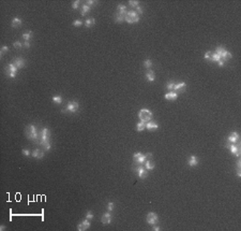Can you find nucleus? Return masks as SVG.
Here are the masks:
<instances>
[{
	"mask_svg": "<svg viewBox=\"0 0 241 231\" xmlns=\"http://www.w3.org/2000/svg\"><path fill=\"white\" fill-rule=\"evenodd\" d=\"M39 144L41 145L45 151H49L50 149V131L48 128H43L41 131L39 132Z\"/></svg>",
	"mask_w": 241,
	"mask_h": 231,
	"instance_id": "f257e3e1",
	"label": "nucleus"
},
{
	"mask_svg": "<svg viewBox=\"0 0 241 231\" xmlns=\"http://www.w3.org/2000/svg\"><path fill=\"white\" fill-rule=\"evenodd\" d=\"M25 133L27 139H29L30 141H35L39 138V132L38 129L34 125H28L25 129Z\"/></svg>",
	"mask_w": 241,
	"mask_h": 231,
	"instance_id": "f03ea898",
	"label": "nucleus"
},
{
	"mask_svg": "<svg viewBox=\"0 0 241 231\" xmlns=\"http://www.w3.org/2000/svg\"><path fill=\"white\" fill-rule=\"evenodd\" d=\"M124 21L129 24H136L139 22V15L135 11H128L127 14L124 15Z\"/></svg>",
	"mask_w": 241,
	"mask_h": 231,
	"instance_id": "7ed1b4c3",
	"label": "nucleus"
},
{
	"mask_svg": "<svg viewBox=\"0 0 241 231\" xmlns=\"http://www.w3.org/2000/svg\"><path fill=\"white\" fill-rule=\"evenodd\" d=\"M138 117L140 119V121H144V123H148L152 119V112L147 110V109H142V110L138 112Z\"/></svg>",
	"mask_w": 241,
	"mask_h": 231,
	"instance_id": "20e7f679",
	"label": "nucleus"
},
{
	"mask_svg": "<svg viewBox=\"0 0 241 231\" xmlns=\"http://www.w3.org/2000/svg\"><path fill=\"white\" fill-rule=\"evenodd\" d=\"M133 170L136 172V174H137V176L140 179V180H145L147 176H148V170H147L146 168H144V167H142L140 165H138V164H135L133 166Z\"/></svg>",
	"mask_w": 241,
	"mask_h": 231,
	"instance_id": "39448f33",
	"label": "nucleus"
},
{
	"mask_svg": "<svg viewBox=\"0 0 241 231\" xmlns=\"http://www.w3.org/2000/svg\"><path fill=\"white\" fill-rule=\"evenodd\" d=\"M17 67L13 63V62H11V63H9L7 67H6V69H4V71H6V75L8 76V77H10V78H14V77H16V74H17Z\"/></svg>",
	"mask_w": 241,
	"mask_h": 231,
	"instance_id": "423d86ee",
	"label": "nucleus"
},
{
	"mask_svg": "<svg viewBox=\"0 0 241 231\" xmlns=\"http://www.w3.org/2000/svg\"><path fill=\"white\" fill-rule=\"evenodd\" d=\"M216 53L218 54V55L221 57V59H223L224 61H226V60H228V59H230L232 58V54L229 53V52H227L223 46H218L217 47V50H216Z\"/></svg>",
	"mask_w": 241,
	"mask_h": 231,
	"instance_id": "0eeeda50",
	"label": "nucleus"
},
{
	"mask_svg": "<svg viewBox=\"0 0 241 231\" xmlns=\"http://www.w3.org/2000/svg\"><path fill=\"white\" fill-rule=\"evenodd\" d=\"M226 147L229 149L230 151V153L233 154V155H235L237 158H240V155H241V149H240V147H239V145H236L235 143H227L226 144Z\"/></svg>",
	"mask_w": 241,
	"mask_h": 231,
	"instance_id": "6e6552de",
	"label": "nucleus"
},
{
	"mask_svg": "<svg viewBox=\"0 0 241 231\" xmlns=\"http://www.w3.org/2000/svg\"><path fill=\"white\" fill-rule=\"evenodd\" d=\"M158 220H159V217H158V215H156L155 213H153V212L148 213V214H147V216H146V222H147V224H149L150 226L155 225V224L158 223Z\"/></svg>",
	"mask_w": 241,
	"mask_h": 231,
	"instance_id": "1a4fd4ad",
	"label": "nucleus"
},
{
	"mask_svg": "<svg viewBox=\"0 0 241 231\" xmlns=\"http://www.w3.org/2000/svg\"><path fill=\"white\" fill-rule=\"evenodd\" d=\"M133 159H134V164H138L142 165L146 161L147 159V155H144L142 153H135L133 155Z\"/></svg>",
	"mask_w": 241,
	"mask_h": 231,
	"instance_id": "9d476101",
	"label": "nucleus"
},
{
	"mask_svg": "<svg viewBox=\"0 0 241 231\" xmlns=\"http://www.w3.org/2000/svg\"><path fill=\"white\" fill-rule=\"evenodd\" d=\"M78 109H79V103L77 101H71L68 103L65 110L70 113H76L78 111Z\"/></svg>",
	"mask_w": 241,
	"mask_h": 231,
	"instance_id": "9b49d317",
	"label": "nucleus"
},
{
	"mask_svg": "<svg viewBox=\"0 0 241 231\" xmlns=\"http://www.w3.org/2000/svg\"><path fill=\"white\" fill-rule=\"evenodd\" d=\"M112 219H113V217H112V212H106L102 215L101 217V222L103 225H108L112 223Z\"/></svg>",
	"mask_w": 241,
	"mask_h": 231,
	"instance_id": "f8f14e48",
	"label": "nucleus"
},
{
	"mask_svg": "<svg viewBox=\"0 0 241 231\" xmlns=\"http://www.w3.org/2000/svg\"><path fill=\"white\" fill-rule=\"evenodd\" d=\"M198 164H199V159L195 155H192V156H190L189 158H187V166L196 167V166H198Z\"/></svg>",
	"mask_w": 241,
	"mask_h": 231,
	"instance_id": "ddd939ff",
	"label": "nucleus"
},
{
	"mask_svg": "<svg viewBox=\"0 0 241 231\" xmlns=\"http://www.w3.org/2000/svg\"><path fill=\"white\" fill-rule=\"evenodd\" d=\"M89 228H90V222L87 218L80 224H78V226H77V230L78 231H85V230H87Z\"/></svg>",
	"mask_w": 241,
	"mask_h": 231,
	"instance_id": "4468645a",
	"label": "nucleus"
},
{
	"mask_svg": "<svg viewBox=\"0 0 241 231\" xmlns=\"http://www.w3.org/2000/svg\"><path fill=\"white\" fill-rule=\"evenodd\" d=\"M164 98L166 100H168V101H175L178 98V94L176 91H168L164 96Z\"/></svg>",
	"mask_w": 241,
	"mask_h": 231,
	"instance_id": "2eb2a0df",
	"label": "nucleus"
},
{
	"mask_svg": "<svg viewBox=\"0 0 241 231\" xmlns=\"http://www.w3.org/2000/svg\"><path fill=\"white\" fill-rule=\"evenodd\" d=\"M239 138H240L239 133L236 132V131H234V132H232V133L229 134V137H228V142H229V143H236V142L239 141Z\"/></svg>",
	"mask_w": 241,
	"mask_h": 231,
	"instance_id": "dca6fc26",
	"label": "nucleus"
},
{
	"mask_svg": "<svg viewBox=\"0 0 241 231\" xmlns=\"http://www.w3.org/2000/svg\"><path fill=\"white\" fill-rule=\"evenodd\" d=\"M13 63H14V65L17 67V69H22V68H24V67H25V65H26L25 59H24V58H20V57L15 58V59H14V61H13Z\"/></svg>",
	"mask_w": 241,
	"mask_h": 231,
	"instance_id": "f3484780",
	"label": "nucleus"
},
{
	"mask_svg": "<svg viewBox=\"0 0 241 231\" xmlns=\"http://www.w3.org/2000/svg\"><path fill=\"white\" fill-rule=\"evenodd\" d=\"M31 156L35 159H42L44 157V153L42 151H40V149H34L31 153Z\"/></svg>",
	"mask_w": 241,
	"mask_h": 231,
	"instance_id": "a211bd4d",
	"label": "nucleus"
},
{
	"mask_svg": "<svg viewBox=\"0 0 241 231\" xmlns=\"http://www.w3.org/2000/svg\"><path fill=\"white\" fill-rule=\"evenodd\" d=\"M186 87V84L184 82H179L177 84H175V87H174V91H184Z\"/></svg>",
	"mask_w": 241,
	"mask_h": 231,
	"instance_id": "6ab92c4d",
	"label": "nucleus"
},
{
	"mask_svg": "<svg viewBox=\"0 0 241 231\" xmlns=\"http://www.w3.org/2000/svg\"><path fill=\"white\" fill-rule=\"evenodd\" d=\"M146 128L147 130H149V131H152V130H155L159 128V125L156 123H154V121H148V123H146Z\"/></svg>",
	"mask_w": 241,
	"mask_h": 231,
	"instance_id": "aec40b11",
	"label": "nucleus"
},
{
	"mask_svg": "<svg viewBox=\"0 0 241 231\" xmlns=\"http://www.w3.org/2000/svg\"><path fill=\"white\" fill-rule=\"evenodd\" d=\"M22 24H23V22H22V19L18 18V17H14V18L12 19V23H11V25H12L13 28H18V27L22 26Z\"/></svg>",
	"mask_w": 241,
	"mask_h": 231,
	"instance_id": "412c9836",
	"label": "nucleus"
},
{
	"mask_svg": "<svg viewBox=\"0 0 241 231\" xmlns=\"http://www.w3.org/2000/svg\"><path fill=\"white\" fill-rule=\"evenodd\" d=\"M146 78L149 81V82H153V81L155 80V74L152 70H148L146 72Z\"/></svg>",
	"mask_w": 241,
	"mask_h": 231,
	"instance_id": "4be33fe9",
	"label": "nucleus"
},
{
	"mask_svg": "<svg viewBox=\"0 0 241 231\" xmlns=\"http://www.w3.org/2000/svg\"><path fill=\"white\" fill-rule=\"evenodd\" d=\"M145 168L147 170H153L155 168V164L152 160H146L145 161Z\"/></svg>",
	"mask_w": 241,
	"mask_h": 231,
	"instance_id": "5701e85b",
	"label": "nucleus"
},
{
	"mask_svg": "<svg viewBox=\"0 0 241 231\" xmlns=\"http://www.w3.org/2000/svg\"><path fill=\"white\" fill-rule=\"evenodd\" d=\"M115 22L116 23H118V24H120V23H122L123 21H124V15H122V14H120V13H118V12H116L115 13Z\"/></svg>",
	"mask_w": 241,
	"mask_h": 231,
	"instance_id": "b1692460",
	"label": "nucleus"
},
{
	"mask_svg": "<svg viewBox=\"0 0 241 231\" xmlns=\"http://www.w3.org/2000/svg\"><path fill=\"white\" fill-rule=\"evenodd\" d=\"M117 12H118V13H120V14H122V15H125V14H127V12H128L127 7H125V6H123V4H119V6L117 7Z\"/></svg>",
	"mask_w": 241,
	"mask_h": 231,
	"instance_id": "393cba45",
	"label": "nucleus"
},
{
	"mask_svg": "<svg viewBox=\"0 0 241 231\" xmlns=\"http://www.w3.org/2000/svg\"><path fill=\"white\" fill-rule=\"evenodd\" d=\"M96 25V19L95 18H88L85 21V26L87 27V28H91L92 26H95Z\"/></svg>",
	"mask_w": 241,
	"mask_h": 231,
	"instance_id": "a878e982",
	"label": "nucleus"
},
{
	"mask_svg": "<svg viewBox=\"0 0 241 231\" xmlns=\"http://www.w3.org/2000/svg\"><path fill=\"white\" fill-rule=\"evenodd\" d=\"M90 10H91V8L88 4H83V7H82V13H80V14L84 16V15L88 14V13L90 12Z\"/></svg>",
	"mask_w": 241,
	"mask_h": 231,
	"instance_id": "bb28decb",
	"label": "nucleus"
},
{
	"mask_svg": "<svg viewBox=\"0 0 241 231\" xmlns=\"http://www.w3.org/2000/svg\"><path fill=\"white\" fill-rule=\"evenodd\" d=\"M220 59H221V57L218 55V54H217L216 52H212V54H211V58H210V61H212V62H218Z\"/></svg>",
	"mask_w": 241,
	"mask_h": 231,
	"instance_id": "cd10ccee",
	"label": "nucleus"
},
{
	"mask_svg": "<svg viewBox=\"0 0 241 231\" xmlns=\"http://www.w3.org/2000/svg\"><path fill=\"white\" fill-rule=\"evenodd\" d=\"M146 129V123H144V121H139V123L136 124V130L137 131H144Z\"/></svg>",
	"mask_w": 241,
	"mask_h": 231,
	"instance_id": "c85d7f7f",
	"label": "nucleus"
},
{
	"mask_svg": "<svg viewBox=\"0 0 241 231\" xmlns=\"http://www.w3.org/2000/svg\"><path fill=\"white\" fill-rule=\"evenodd\" d=\"M32 35H33V32L31 30H29V31L23 33V39L25 40V41H29V40L31 39V37H32Z\"/></svg>",
	"mask_w": 241,
	"mask_h": 231,
	"instance_id": "c756f323",
	"label": "nucleus"
},
{
	"mask_svg": "<svg viewBox=\"0 0 241 231\" xmlns=\"http://www.w3.org/2000/svg\"><path fill=\"white\" fill-rule=\"evenodd\" d=\"M53 102L56 104H61L62 102V97L61 96H54L53 97Z\"/></svg>",
	"mask_w": 241,
	"mask_h": 231,
	"instance_id": "7c9ffc66",
	"label": "nucleus"
},
{
	"mask_svg": "<svg viewBox=\"0 0 241 231\" xmlns=\"http://www.w3.org/2000/svg\"><path fill=\"white\" fill-rule=\"evenodd\" d=\"M9 52V47L7 45H3L1 46V48H0V55H1V57L4 55V54H7Z\"/></svg>",
	"mask_w": 241,
	"mask_h": 231,
	"instance_id": "2f4dec72",
	"label": "nucleus"
},
{
	"mask_svg": "<svg viewBox=\"0 0 241 231\" xmlns=\"http://www.w3.org/2000/svg\"><path fill=\"white\" fill-rule=\"evenodd\" d=\"M144 67L147 68V69H150V68L152 67V61H151L150 59H146V60L144 61Z\"/></svg>",
	"mask_w": 241,
	"mask_h": 231,
	"instance_id": "473e14b6",
	"label": "nucleus"
},
{
	"mask_svg": "<svg viewBox=\"0 0 241 231\" xmlns=\"http://www.w3.org/2000/svg\"><path fill=\"white\" fill-rule=\"evenodd\" d=\"M174 87H175V83H174L172 81L168 82L167 85H166V88H167V90H169V91H174Z\"/></svg>",
	"mask_w": 241,
	"mask_h": 231,
	"instance_id": "72a5a7b5",
	"label": "nucleus"
},
{
	"mask_svg": "<svg viewBox=\"0 0 241 231\" xmlns=\"http://www.w3.org/2000/svg\"><path fill=\"white\" fill-rule=\"evenodd\" d=\"M129 4H130V7H132V8H137V7L139 6V2L136 1V0H130V1H129Z\"/></svg>",
	"mask_w": 241,
	"mask_h": 231,
	"instance_id": "f704fd0d",
	"label": "nucleus"
},
{
	"mask_svg": "<svg viewBox=\"0 0 241 231\" xmlns=\"http://www.w3.org/2000/svg\"><path fill=\"white\" fill-rule=\"evenodd\" d=\"M114 208H115L114 202H108V203H107V211H108V212H113Z\"/></svg>",
	"mask_w": 241,
	"mask_h": 231,
	"instance_id": "c9c22d12",
	"label": "nucleus"
},
{
	"mask_svg": "<svg viewBox=\"0 0 241 231\" xmlns=\"http://www.w3.org/2000/svg\"><path fill=\"white\" fill-rule=\"evenodd\" d=\"M83 25V22L80 21V19H75L74 22H73V26L74 27H80Z\"/></svg>",
	"mask_w": 241,
	"mask_h": 231,
	"instance_id": "e433bc0d",
	"label": "nucleus"
},
{
	"mask_svg": "<svg viewBox=\"0 0 241 231\" xmlns=\"http://www.w3.org/2000/svg\"><path fill=\"white\" fill-rule=\"evenodd\" d=\"M86 218L89 219V220L93 219V213H92L91 211H87V213H86Z\"/></svg>",
	"mask_w": 241,
	"mask_h": 231,
	"instance_id": "4c0bfd02",
	"label": "nucleus"
},
{
	"mask_svg": "<svg viewBox=\"0 0 241 231\" xmlns=\"http://www.w3.org/2000/svg\"><path fill=\"white\" fill-rule=\"evenodd\" d=\"M23 45H24V44H23L22 42H19V41H15L14 43H13V46H14L15 48H22Z\"/></svg>",
	"mask_w": 241,
	"mask_h": 231,
	"instance_id": "58836bf2",
	"label": "nucleus"
},
{
	"mask_svg": "<svg viewBox=\"0 0 241 231\" xmlns=\"http://www.w3.org/2000/svg\"><path fill=\"white\" fill-rule=\"evenodd\" d=\"M78 7H79V1H78V0H75V1L72 3V9L73 10H77Z\"/></svg>",
	"mask_w": 241,
	"mask_h": 231,
	"instance_id": "ea45409f",
	"label": "nucleus"
},
{
	"mask_svg": "<svg viewBox=\"0 0 241 231\" xmlns=\"http://www.w3.org/2000/svg\"><path fill=\"white\" fill-rule=\"evenodd\" d=\"M211 54H212V52H207V53H205L204 58H205L206 60H210V58H211Z\"/></svg>",
	"mask_w": 241,
	"mask_h": 231,
	"instance_id": "a19ab883",
	"label": "nucleus"
},
{
	"mask_svg": "<svg viewBox=\"0 0 241 231\" xmlns=\"http://www.w3.org/2000/svg\"><path fill=\"white\" fill-rule=\"evenodd\" d=\"M22 153H23V155H24V156H26V157L30 156V152H29V149H27V148H24L23 151H22Z\"/></svg>",
	"mask_w": 241,
	"mask_h": 231,
	"instance_id": "79ce46f5",
	"label": "nucleus"
},
{
	"mask_svg": "<svg viewBox=\"0 0 241 231\" xmlns=\"http://www.w3.org/2000/svg\"><path fill=\"white\" fill-rule=\"evenodd\" d=\"M98 2L97 1H95V0H88V1L86 2V4H88L90 8H91V6H95V4H97Z\"/></svg>",
	"mask_w": 241,
	"mask_h": 231,
	"instance_id": "37998d69",
	"label": "nucleus"
},
{
	"mask_svg": "<svg viewBox=\"0 0 241 231\" xmlns=\"http://www.w3.org/2000/svg\"><path fill=\"white\" fill-rule=\"evenodd\" d=\"M225 62H226V61H224L223 59H220V60L218 61V65H219V67H224V66H225Z\"/></svg>",
	"mask_w": 241,
	"mask_h": 231,
	"instance_id": "c03bdc74",
	"label": "nucleus"
},
{
	"mask_svg": "<svg viewBox=\"0 0 241 231\" xmlns=\"http://www.w3.org/2000/svg\"><path fill=\"white\" fill-rule=\"evenodd\" d=\"M136 11H137L138 14H143V8H142L140 6H138V7L136 8Z\"/></svg>",
	"mask_w": 241,
	"mask_h": 231,
	"instance_id": "a18cd8bd",
	"label": "nucleus"
},
{
	"mask_svg": "<svg viewBox=\"0 0 241 231\" xmlns=\"http://www.w3.org/2000/svg\"><path fill=\"white\" fill-rule=\"evenodd\" d=\"M151 230H153V231H159V230H160V227H159V226L153 225V226H152V228H151Z\"/></svg>",
	"mask_w": 241,
	"mask_h": 231,
	"instance_id": "49530a36",
	"label": "nucleus"
},
{
	"mask_svg": "<svg viewBox=\"0 0 241 231\" xmlns=\"http://www.w3.org/2000/svg\"><path fill=\"white\" fill-rule=\"evenodd\" d=\"M24 46H25V47H27V48H29V47H30V43H29V41H25V42H24Z\"/></svg>",
	"mask_w": 241,
	"mask_h": 231,
	"instance_id": "de8ad7c7",
	"label": "nucleus"
},
{
	"mask_svg": "<svg viewBox=\"0 0 241 231\" xmlns=\"http://www.w3.org/2000/svg\"><path fill=\"white\" fill-rule=\"evenodd\" d=\"M0 230H2V231H3V230H6V226H4V225L0 226Z\"/></svg>",
	"mask_w": 241,
	"mask_h": 231,
	"instance_id": "09e8293b",
	"label": "nucleus"
}]
</instances>
